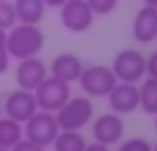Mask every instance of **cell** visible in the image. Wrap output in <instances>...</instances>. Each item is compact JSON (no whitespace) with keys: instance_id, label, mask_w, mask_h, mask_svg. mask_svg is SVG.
<instances>
[{"instance_id":"cell-1","label":"cell","mask_w":157,"mask_h":151,"mask_svg":"<svg viewBox=\"0 0 157 151\" xmlns=\"http://www.w3.org/2000/svg\"><path fill=\"white\" fill-rule=\"evenodd\" d=\"M43 43H45V37H43V30L39 28V24L17 22L13 28L7 30V48H9L11 58H15V61L39 56L43 50Z\"/></svg>"},{"instance_id":"cell-2","label":"cell","mask_w":157,"mask_h":151,"mask_svg":"<svg viewBox=\"0 0 157 151\" xmlns=\"http://www.w3.org/2000/svg\"><path fill=\"white\" fill-rule=\"evenodd\" d=\"M95 119V106L88 95H71L69 101L56 112L58 127L65 132H80Z\"/></svg>"},{"instance_id":"cell-3","label":"cell","mask_w":157,"mask_h":151,"mask_svg":"<svg viewBox=\"0 0 157 151\" xmlns=\"http://www.w3.org/2000/svg\"><path fill=\"white\" fill-rule=\"evenodd\" d=\"M110 67H112V71H114L118 82L138 84L146 76V56L136 48H125L114 56Z\"/></svg>"},{"instance_id":"cell-4","label":"cell","mask_w":157,"mask_h":151,"mask_svg":"<svg viewBox=\"0 0 157 151\" xmlns=\"http://www.w3.org/2000/svg\"><path fill=\"white\" fill-rule=\"evenodd\" d=\"M60 127L56 121L54 112H45V110H37L26 123H24V138L30 142H37L41 147H52L56 136H58Z\"/></svg>"},{"instance_id":"cell-5","label":"cell","mask_w":157,"mask_h":151,"mask_svg":"<svg viewBox=\"0 0 157 151\" xmlns=\"http://www.w3.org/2000/svg\"><path fill=\"white\" fill-rule=\"evenodd\" d=\"M80 89L88 97H108V93L116 86V76L108 65H90L84 67L80 76Z\"/></svg>"},{"instance_id":"cell-6","label":"cell","mask_w":157,"mask_h":151,"mask_svg":"<svg viewBox=\"0 0 157 151\" xmlns=\"http://www.w3.org/2000/svg\"><path fill=\"white\" fill-rule=\"evenodd\" d=\"M71 97V84L54 78V76H48L39 89L35 91V99H37V106L39 110H45V112H58Z\"/></svg>"},{"instance_id":"cell-7","label":"cell","mask_w":157,"mask_h":151,"mask_svg":"<svg viewBox=\"0 0 157 151\" xmlns=\"http://www.w3.org/2000/svg\"><path fill=\"white\" fill-rule=\"evenodd\" d=\"M90 132H93L95 142H101L105 147H114L125 136V119L110 110V112L99 114L90 121Z\"/></svg>"},{"instance_id":"cell-8","label":"cell","mask_w":157,"mask_h":151,"mask_svg":"<svg viewBox=\"0 0 157 151\" xmlns=\"http://www.w3.org/2000/svg\"><path fill=\"white\" fill-rule=\"evenodd\" d=\"M95 22V13L90 11L86 0H69L60 7V24L65 26V30L73 33V35H82L86 33Z\"/></svg>"},{"instance_id":"cell-9","label":"cell","mask_w":157,"mask_h":151,"mask_svg":"<svg viewBox=\"0 0 157 151\" xmlns=\"http://www.w3.org/2000/svg\"><path fill=\"white\" fill-rule=\"evenodd\" d=\"M39 110L37 106V99H35V91H26V89H15L11 91L7 97H5V104H2V112L5 117L9 119H15L20 121L22 125Z\"/></svg>"},{"instance_id":"cell-10","label":"cell","mask_w":157,"mask_h":151,"mask_svg":"<svg viewBox=\"0 0 157 151\" xmlns=\"http://www.w3.org/2000/svg\"><path fill=\"white\" fill-rule=\"evenodd\" d=\"M108 106L116 114H131L140 108V91L133 82H116V86L108 93Z\"/></svg>"},{"instance_id":"cell-11","label":"cell","mask_w":157,"mask_h":151,"mask_svg":"<svg viewBox=\"0 0 157 151\" xmlns=\"http://www.w3.org/2000/svg\"><path fill=\"white\" fill-rule=\"evenodd\" d=\"M50 76L45 63L39 58V56H33V58H24L17 63V69H15V82L20 89H26V91H37L39 84Z\"/></svg>"},{"instance_id":"cell-12","label":"cell","mask_w":157,"mask_h":151,"mask_svg":"<svg viewBox=\"0 0 157 151\" xmlns=\"http://www.w3.org/2000/svg\"><path fill=\"white\" fill-rule=\"evenodd\" d=\"M48 71H50V76L58 78L63 82H67V84H71V82H78L80 80V76L84 71V63H82V58L78 54L63 52V54H58V56L52 58Z\"/></svg>"},{"instance_id":"cell-13","label":"cell","mask_w":157,"mask_h":151,"mask_svg":"<svg viewBox=\"0 0 157 151\" xmlns=\"http://www.w3.org/2000/svg\"><path fill=\"white\" fill-rule=\"evenodd\" d=\"M131 35L138 43H153L157 39V7L142 5L133 18Z\"/></svg>"},{"instance_id":"cell-14","label":"cell","mask_w":157,"mask_h":151,"mask_svg":"<svg viewBox=\"0 0 157 151\" xmlns=\"http://www.w3.org/2000/svg\"><path fill=\"white\" fill-rule=\"evenodd\" d=\"M17 13V22L22 24H39L45 15V0H13Z\"/></svg>"},{"instance_id":"cell-15","label":"cell","mask_w":157,"mask_h":151,"mask_svg":"<svg viewBox=\"0 0 157 151\" xmlns=\"http://www.w3.org/2000/svg\"><path fill=\"white\" fill-rule=\"evenodd\" d=\"M24 138V125L15 119L9 117H0V147L5 149H13L20 140Z\"/></svg>"},{"instance_id":"cell-16","label":"cell","mask_w":157,"mask_h":151,"mask_svg":"<svg viewBox=\"0 0 157 151\" xmlns=\"http://www.w3.org/2000/svg\"><path fill=\"white\" fill-rule=\"evenodd\" d=\"M140 91V108L146 114H157V80L155 78H146L138 84Z\"/></svg>"},{"instance_id":"cell-17","label":"cell","mask_w":157,"mask_h":151,"mask_svg":"<svg viewBox=\"0 0 157 151\" xmlns=\"http://www.w3.org/2000/svg\"><path fill=\"white\" fill-rule=\"evenodd\" d=\"M86 138L82 132H65L60 129L56 140H54V151H84L86 149Z\"/></svg>"},{"instance_id":"cell-18","label":"cell","mask_w":157,"mask_h":151,"mask_svg":"<svg viewBox=\"0 0 157 151\" xmlns=\"http://www.w3.org/2000/svg\"><path fill=\"white\" fill-rule=\"evenodd\" d=\"M17 24V13L11 0H0V30H9Z\"/></svg>"},{"instance_id":"cell-19","label":"cell","mask_w":157,"mask_h":151,"mask_svg":"<svg viewBox=\"0 0 157 151\" xmlns=\"http://www.w3.org/2000/svg\"><path fill=\"white\" fill-rule=\"evenodd\" d=\"M116 151H153V145L146 140V138H140V136H133V138H127L125 142L121 140L118 142V149Z\"/></svg>"},{"instance_id":"cell-20","label":"cell","mask_w":157,"mask_h":151,"mask_svg":"<svg viewBox=\"0 0 157 151\" xmlns=\"http://www.w3.org/2000/svg\"><path fill=\"white\" fill-rule=\"evenodd\" d=\"M86 2H88V7L95 15H110L116 9L118 0H86Z\"/></svg>"},{"instance_id":"cell-21","label":"cell","mask_w":157,"mask_h":151,"mask_svg":"<svg viewBox=\"0 0 157 151\" xmlns=\"http://www.w3.org/2000/svg\"><path fill=\"white\" fill-rule=\"evenodd\" d=\"M11 67V54L7 48V33L0 30V74H5Z\"/></svg>"},{"instance_id":"cell-22","label":"cell","mask_w":157,"mask_h":151,"mask_svg":"<svg viewBox=\"0 0 157 151\" xmlns=\"http://www.w3.org/2000/svg\"><path fill=\"white\" fill-rule=\"evenodd\" d=\"M146 78H155L157 80V50H153L146 56Z\"/></svg>"},{"instance_id":"cell-23","label":"cell","mask_w":157,"mask_h":151,"mask_svg":"<svg viewBox=\"0 0 157 151\" xmlns=\"http://www.w3.org/2000/svg\"><path fill=\"white\" fill-rule=\"evenodd\" d=\"M11 151H48L45 147H41V145H37V142H30V140H26V138H22Z\"/></svg>"},{"instance_id":"cell-24","label":"cell","mask_w":157,"mask_h":151,"mask_svg":"<svg viewBox=\"0 0 157 151\" xmlns=\"http://www.w3.org/2000/svg\"><path fill=\"white\" fill-rule=\"evenodd\" d=\"M84 151H110V147H105V145H101V142H95V140H93V142H88V145H86V149H84Z\"/></svg>"},{"instance_id":"cell-25","label":"cell","mask_w":157,"mask_h":151,"mask_svg":"<svg viewBox=\"0 0 157 151\" xmlns=\"http://www.w3.org/2000/svg\"><path fill=\"white\" fill-rule=\"evenodd\" d=\"M65 2H69V0H45V5H48V7H56V9H60Z\"/></svg>"},{"instance_id":"cell-26","label":"cell","mask_w":157,"mask_h":151,"mask_svg":"<svg viewBox=\"0 0 157 151\" xmlns=\"http://www.w3.org/2000/svg\"><path fill=\"white\" fill-rule=\"evenodd\" d=\"M142 5H148V7H157V0H142Z\"/></svg>"},{"instance_id":"cell-27","label":"cell","mask_w":157,"mask_h":151,"mask_svg":"<svg viewBox=\"0 0 157 151\" xmlns=\"http://www.w3.org/2000/svg\"><path fill=\"white\" fill-rule=\"evenodd\" d=\"M2 114H5V112H2V101H0V117H2Z\"/></svg>"},{"instance_id":"cell-28","label":"cell","mask_w":157,"mask_h":151,"mask_svg":"<svg viewBox=\"0 0 157 151\" xmlns=\"http://www.w3.org/2000/svg\"><path fill=\"white\" fill-rule=\"evenodd\" d=\"M0 151H11V149H5V147H0Z\"/></svg>"},{"instance_id":"cell-29","label":"cell","mask_w":157,"mask_h":151,"mask_svg":"<svg viewBox=\"0 0 157 151\" xmlns=\"http://www.w3.org/2000/svg\"><path fill=\"white\" fill-rule=\"evenodd\" d=\"M153 151H157V142H155V145H153Z\"/></svg>"},{"instance_id":"cell-30","label":"cell","mask_w":157,"mask_h":151,"mask_svg":"<svg viewBox=\"0 0 157 151\" xmlns=\"http://www.w3.org/2000/svg\"><path fill=\"white\" fill-rule=\"evenodd\" d=\"M155 129H157V114H155Z\"/></svg>"}]
</instances>
